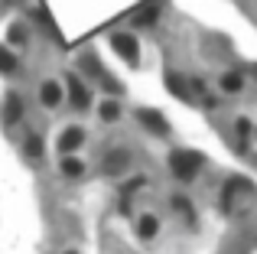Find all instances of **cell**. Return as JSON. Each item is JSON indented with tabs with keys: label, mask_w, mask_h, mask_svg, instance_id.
Here are the masks:
<instances>
[{
	"label": "cell",
	"mask_w": 257,
	"mask_h": 254,
	"mask_svg": "<svg viewBox=\"0 0 257 254\" xmlns=\"http://www.w3.org/2000/svg\"><path fill=\"white\" fill-rule=\"evenodd\" d=\"M173 209H179V212H186V215H192V209H189V202L182 196H173Z\"/></svg>",
	"instance_id": "obj_18"
},
{
	"label": "cell",
	"mask_w": 257,
	"mask_h": 254,
	"mask_svg": "<svg viewBox=\"0 0 257 254\" xmlns=\"http://www.w3.org/2000/svg\"><path fill=\"white\" fill-rule=\"evenodd\" d=\"M137 117L144 121V127H147V131H157V134H166V131H170V124L163 121V114H160V111L140 108V111H137Z\"/></svg>",
	"instance_id": "obj_6"
},
{
	"label": "cell",
	"mask_w": 257,
	"mask_h": 254,
	"mask_svg": "<svg viewBox=\"0 0 257 254\" xmlns=\"http://www.w3.org/2000/svg\"><path fill=\"white\" fill-rule=\"evenodd\" d=\"M82 144H85V131L82 127H65L62 137H59V150L62 153H75Z\"/></svg>",
	"instance_id": "obj_5"
},
{
	"label": "cell",
	"mask_w": 257,
	"mask_h": 254,
	"mask_svg": "<svg viewBox=\"0 0 257 254\" xmlns=\"http://www.w3.org/2000/svg\"><path fill=\"white\" fill-rule=\"evenodd\" d=\"M166 88L173 91L176 98H182V101H189V82L179 75V72H166Z\"/></svg>",
	"instance_id": "obj_9"
},
{
	"label": "cell",
	"mask_w": 257,
	"mask_h": 254,
	"mask_svg": "<svg viewBox=\"0 0 257 254\" xmlns=\"http://www.w3.org/2000/svg\"><path fill=\"white\" fill-rule=\"evenodd\" d=\"M247 131H251V124H247V117H241V121H238V134H241V137H244Z\"/></svg>",
	"instance_id": "obj_19"
},
{
	"label": "cell",
	"mask_w": 257,
	"mask_h": 254,
	"mask_svg": "<svg viewBox=\"0 0 257 254\" xmlns=\"http://www.w3.org/2000/svg\"><path fill=\"white\" fill-rule=\"evenodd\" d=\"M254 75H257V65H254Z\"/></svg>",
	"instance_id": "obj_20"
},
{
	"label": "cell",
	"mask_w": 257,
	"mask_h": 254,
	"mask_svg": "<svg viewBox=\"0 0 257 254\" xmlns=\"http://www.w3.org/2000/svg\"><path fill=\"white\" fill-rule=\"evenodd\" d=\"M23 150L30 153V157H43V140H39L36 134H30V137L23 140Z\"/></svg>",
	"instance_id": "obj_14"
},
{
	"label": "cell",
	"mask_w": 257,
	"mask_h": 254,
	"mask_svg": "<svg viewBox=\"0 0 257 254\" xmlns=\"http://www.w3.org/2000/svg\"><path fill=\"white\" fill-rule=\"evenodd\" d=\"M111 46H114V52H117L124 62H131V65L140 62V46H137V36H134V33H114Z\"/></svg>",
	"instance_id": "obj_2"
},
{
	"label": "cell",
	"mask_w": 257,
	"mask_h": 254,
	"mask_svg": "<svg viewBox=\"0 0 257 254\" xmlns=\"http://www.w3.org/2000/svg\"><path fill=\"white\" fill-rule=\"evenodd\" d=\"M0 72H4V75H13V72H17V56H13L7 46H0Z\"/></svg>",
	"instance_id": "obj_11"
},
{
	"label": "cell",
	"mask_w": 257,
	"mask_h": 254,
	"mask_svg": "<svg viewBox=\"0 0 257 254\" xmlns=\"http://www.w3.org/2000/svg\"><path fill=\"white\" fill-rule=\"evenodd\" d=\"M39 101H43L46 108L62 104V88H59V82H43V88H39Z\"/></svg>",
	"instance_id": "obj_8"
},
{
	"label": "cell",
	"mask_w": 257,
	"mask_h": 254,
	"mask_svg": "<svg viewBox=\"0 0 257 254\" xmlns=\"http://www.w3.org/2000/svg\"><path fill=\"white\" fill-rule=\"evenodd\" d=\"M127 166H131V153H127L124 147H114V150L101 160V170H104L107 176H117V173H124Z\"/></svg>",
	"instance_id": "obj_3"
},
{
	"label": "cell",
	"mask_w": 257,
	"mask_h": 254,
	"mask_svg": "<svg viewBox=\"0 0 257 254\" xmlns=\"http://www.w3.org/2000/svg\"><path fill=\"white\" fill-rule=\"evenodd\" d=\"M62 173H65V176H82V173H85L82 160H65V163H62Z\"/></svg>",
	"instance_id": "obj_16"
},
{
	"label": "cell",
	"mask_w": 257,
	"mask_h": 254,
	"mask_svg": "<svg viewBox=\"0 0 257 254\" xmlns=\"http://www.w3.org/2000/svg\"><path fill=\"white\" fill-rule=\"evenodd\" d=\"M241 85H244L241 72H225V75H221V88L225 91H241Z\"/></svg>",
	"instance_id": "obj_12"
},
{
	"label": "cell",
	"mask_w": 257,
	"mask_h": 254,
	"mask_svg": "<svg viewBox=\"0 0 257 254\" xmlns=\"http://www.w3.org/2000/svg\"><path fill=\"white\" fill-rule=\"evenodd\" d=\"M69 101L75 104L78 111H85L88 104H91V95H88V88L78 82V78H72V82H69Z\"/></svg>",
	"instance_id": "obj_7"
},
{
	"label": "cell",
	"mask_w": 257,
	"mask_h": 254,
	"mask_svg": "<svg viewBox=\"0 0 257 254\" xmlns=\"http://www.w3.org/2000/svg\"><path fill=\"white\" fill-rule=\"evenodd\" d=\"M101 121H117V114H120V108H117V101H101Z\"/></svg>",
	"instance_id": "obj_15"
},
{
	"label": "cell",
	"mask_w": 257,
	"mask_h": 254,
	"mask_svg": "<svg viewBox=\"0 0 257 254\" xmlns=\"http://www.w3.org/2000/svg\"><path fill=\"white\" fill-rule=\"evenodd\" d=\"M205 166V157L195 150H173L170 153V170L179 179H195V173Z\"/></svg>",
	"instance_id": "obj_1"
},
{
	"label": "cell",
	"mask_w": 257,
	"mask_h": 254,
	"mask_svg": "<svg viewBox=\"0 0 257 254\" xmlns=\"http://www.w3.org/2000/svg\"><path fill=\"white\" fill-rule=\"evenodd\" d=\"M23 98L17 95V91H7V98H4V124H17V121H23Z\"/></svg>",
	"instance_id": "obj_4"
},
{
	"label": "cell",
	"mask_w": 257,
	"mask_h": 254,
	"mask_svg": "<svg viewBox=\"0 0 257 254\" xmlns=\"http://www.w3.org/2000/svg\"><path fill=\"white\" fill-rule=\"evenodd\" d=\"M157 228H160V222H157V218H153V215H144V218H140L137 235H140V238H153V235H157Z\"/></svg>",
	"instance_id": "obj_13"
},
{
	"label": "cell",
	"mask_w": 257,
	"mask_h": 254,
	"mask_svg": "<svg viewBox=\"0 0 257 254\" xmlns=\"http://www.w3.org/2000/svg\"><path fill=\"white\" fill-rule=\"evenodd\" d=\"M23 39H26V26H23V23H13V26H10V43L23 46Z\"/></svg>",
	"instance_id": "obj_17"
},
{
	"label": "cell",
	"mask_w": 257,
	"mask_h": 254,
	"mask_svg": "<svg viewBox=\"0 0 257 254\" xmlns=\"http://www.w3.org/2000/svg\"><path fill=\"white\" fill-rule=\"evenodd\" d=\"M157 17H160V7L147 4V7H140V10L134 13V26H150V23H157Z\"/></svg>",
	"instance_id": "obj_10"
}]
</instances>
